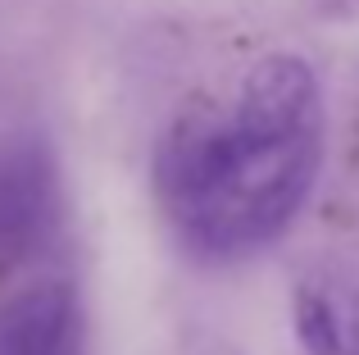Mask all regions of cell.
<instances>
[{
    "label": "cell",
    "instance_id": "3",
    "mask_svg": "<svg viewBox=\"0 0 359 355\" xmlns=\"http://www.w3.org/2000/svg\"><path fill=\"white\" fill-rule=\"evenodd\" d=\"M0 355H82V305L73 283L46 278L0 305Z\"/></svg>",
    "mask_w": 359,
    "mask_h": 355
},
{
    "label": "cell",
    "instance_id": "1",
    "mask_svg": "<svg viewBox=\"0 0 359 355\" xmlns=\"http://www.w3.org/2000/svg\"><path fill=\"white\" fill-rule=\"evenodd\" d=\"M327 151L323 82L305 55L255 60L219 100H196L155 151V201L177 246L237 264L291 232Z\"/></svg>",
    "mask_w": 359,
    "mask_h": 355
},
{
    "label": "cell",
    "instance_id": "2",
    "mask_svg": "<svg viewBox=\"0 0 359 355\" xmlns=\"http://www.w3.org/2000/svg\"><path fill=\"white\" fill-rule=\"evenodd\" d=\"M60 232V169L46 142H0V283L46 255Z\"/></svg>",
    "mask_w": 359,
    "mask_h": 355
},
{
    "label": "cell",
    "instance_id": "4",
    "mask_svg": "<svg viewBox=\"0 0 359 355\" xmlns=\"http://www.w3.org/2000/svg\"><path fill=\"white\" fill-rule=\"evenodd\" d=\"M291 319L309 355H359V278H305L291 301Z\"/></svg>",
    "mask_w": 359,
    "mask_h": 355
}]
</instances>
